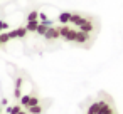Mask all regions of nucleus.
Returning <instances> with one entry per match:
<instances>
[{"label": "nucleus", "mask_w": 123, "mask_h": 114, "mask_svg": "<svg viewBox=\"0 0 123 114\" xmlns=\"http://www.w3.org/2000/svg\"><path fill=\"white\" fill-rule=\"evenodd\" d=\"M7 2H9V0H0V5H5Z\"/></svg>", "instance_id": "f257e3e1"}]
</instances>
